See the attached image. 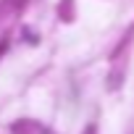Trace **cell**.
Listing matches in <instances>:
<instances>
[{"label":"cell","mask_w":134,"mask_h":134,"mask_svg":"<svg viewBox=\"0 0 134 134\" xmlns=\"http://www.w3.org/2000/svg\"><path fill=\"white\" fill-rule=\"evenodd\" d=\"M32 131H40L37 121H19V124H13V134H32Z\"/></svg>","instance_id":"cell-1"},{"label":"cell","mask_w":134,"mask_h":134,"mask_svg":"<svg viewBox=\"0 0 134 134\" xmlns=\"http://www.w3.org/2000/svg\"><path fill=\"white\" fill-rule=\"evenodd\" d=\"M121 76H124V71H113V74H110V82H108V87H110V90H116V87L121 84Z\"/></svg>","instance_id":"cell-2"},{"label":"cell","mask_w":134,"mask_h":134,"mask_svg":"<svg viewBox=\"0 0 134 134\" xmlns=\"http://www.w3.org/2000/svg\"><path fill=\"white\" fill-rule=\"evenodd\" d=\"M95 131H97V126H95V124H90V126L84 129V134H95Z\"/></svg>","instance_id":"cell-3"}]
</instances>
